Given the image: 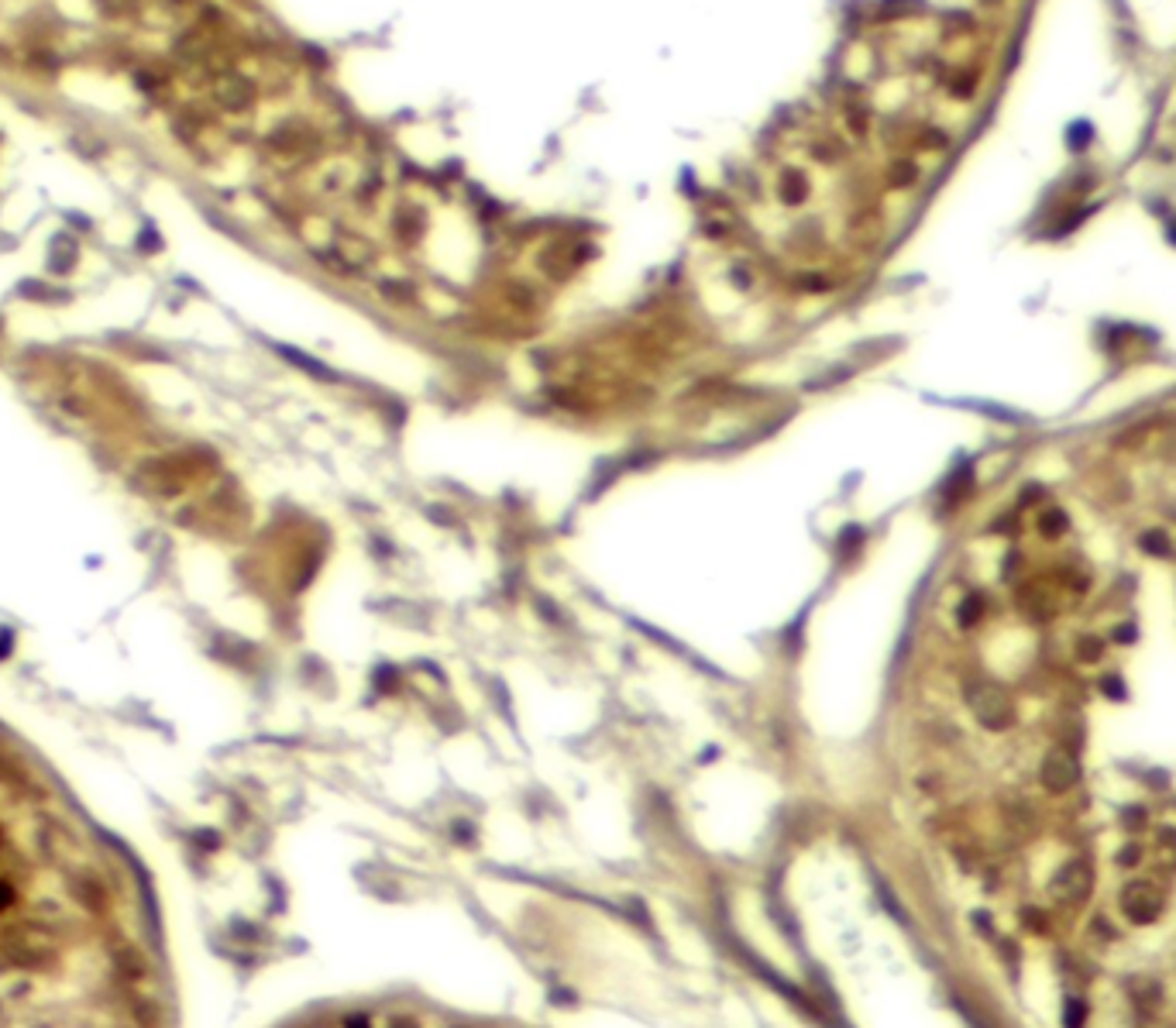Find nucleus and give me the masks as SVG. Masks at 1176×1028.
I'll return each instance as SVG.
<instances>
[{
  "mask_svg": "<svg viewBox=\"0 0 1176 1028\" xmlns=\"http://www.w3.org/2000/svg\"><path fill=\"white\" fill-rule=\"evenodd\" d=\"M100 4H107V7H124L128 0H100Z\"/></svg>",
  "mask_w": 1176,
  "mask_h": 1028,
  "instance_id": "f3484780",
  "label": "nucleus"
},
{
  "mask_svg": "<svg viewBox=\"0 0 1176 1028\" xmlns=\"http://www.w3.org/2000/svg\"><path fill=\"white\" fill-rule=\"evenodd\" d=\"M4 953H7V960H11L14 967H45L52 960V946L45 935L18 929L4 939Z\"/></svg>",
  "mask_w": 1176,
  "mask_h": 1028,
  "instance_id": "20e7f679",
  "label": "nucleus"
},
{
  "mask_svg": "<svg viewBox=\"0 0 1176 1028\" xmlns=\"http://www.w3.org/2000/svg\"><path fill=\"white\" fill-rule=\"evenodd\" d=\"M1077 650L1083 661H1097V657H1101V640H1097V637H1083V640L1077 643Z\"/></svg>",
  "mask_w": 1176,
  "mask_h": 1028,
  "instance_id": "f8f14e48",
  "label": "nucleus"
},
{
  "mask_svg": "<svg viewBox=\"0 0 1176 1028\" xmlns=\"http://www.w3.org/2000/svg\"><path fill=\"white\" fill-rule=\"evenodd\" d=\"M128 1028H138V1025H128Z\"/></svg>",
  "mask_w": 1176,
  "mask_h": 1028,
  "instance_id": "6ab92c4d",
  "label": "nucleus"
},
{
  "mask_svg": "<svg viewBox=\"0 0 1176 1028\" xmlns=\"http://www.w3.org/2000/svg\"><path fill=\"white\" fill-rule=\"evenodd\" d=\"M1019 609L1032 619H1049L1053 616V602L1043 592V585H1021L1019 588Z\"/></svg>",
  "mask_w": 1176,
  "mask_h": 1028,
  "instance_id": "423d86ee",
  "label": "nucleus"
},
{
  "mask_svg": "<svg viewBox=\"0 0 1176 1028\" xmlns=\"http://www.w3.org/2000/svg\"><path fill=\"white\" fill-rule=\"evenodd\" d=\"M217 97H220V104L230 107V110L244 107V104H248V83H241V80H220Z\"/></svg>",
  "mask_w": 1176,
  "mask_h": 1028,
  "instance_id": "6e6552de",
  "label": "nucleus"
},
{
  "mask_svg": "<svg viewBox=\"0 0 1176 1028\" xmlns=\"http://www.w3.org/2000/svg\"><path fill=\"white\" fill-rule=\"evenodd\" d=\"M1091 887H1094L1091 863H1087V860H1070V863H1063V867L1053 873V881H1049V898L1063 908H1080L1087 898H1091Z\"/></svg>",
  "mask_w": 1176,
  "mask_h": 1028,
  "instance_id": "f03ea898",
  "label": "nucleus"
},
{
  "mask_svg": "<svg viewBox=\"0 0 1176 1028\" xmlns=\"http://www.w3.org/2000/svg\"><path fill=\"white\" fill-rule=\"evenodd\" d=\"M1063 1022H1067V1028H1080V1022H1083V1004H1080L1077 997H1073V1001H1067Z\"/></svg>",
  "mask_w": 1176,
  "mask_h": 1028,
  "instance_id": "ddd939ff",
  "label": "nucleus"
},
{
  "mask_svg": "<svg viewBox=\"0 0 1176 1028\" xmlns=\"http://www.w3.org/2000/svg\"><path fill=\"white\" fill-rule=\"evenodd\" d=\"M1142 547H1145V551H1149V554H1170V540H1166L1163 533L1156 530V533H1145V537H1142Z\"/></svg>",
  "mask_w": 1176,
  "mask_h": 1028,
  "instance_id": "9d476101",
  "label": "nucleus"
},
{
  "mask_svg": "<svg viewBox=\"0 0 1176 1028\" xmlns=\"http://www.w3.org/2000/svg\"><path fill=\"white\" fill-rule=\"evenodd\" d=\"M11 901H14V891H11V887H7V884H4V881H0V911H4V908L11 905Z\"/></svg>",
  "mask_w": 1176,
  "mask_h": 1028,
  "instance_id": "2eb2a0df",
  "label": "nucleus"
},
{
  "mask_svg": "<svg viewBox=\"0 0 1176 1028\" xmlns=\"http://www.w3.org/2000/svg\"><path fill=\"white\" fill-rule=\"evenodd\" d=\"M1080 777V767H1077V757L1070 750H1049L1039 763V781H1043L1046 791H1053V795H1063L1070 787L1077 785Z\"/></svg>",
  "mask_w": 1176,
  "mask_h": 1028,
  "instance_id": "39448f33",
  "label": "nucleus"
},
{
  "mask_svg": "<svg viewBox=\"0 0 1176 1028\" xmlns=\"http://www.w3.org/2000/svg\"><path fill=\"white\" fill-rule=\"evenodd\" d=\"M114 967H118V973H121L124 980H142V977H145V960L134 953L131 946H124V949H118V953H114Z\"/></svg>",
  "mask_w": 1176,
  "mask_h": 1028,
  "instance_id": "0eeeda50",
  "label": "nucleus"
},
{
  "mask_svg": "<svg viewBox=\"0 0 1176 1028\" xmlns=\"http://www.w3.org/2000/svg\"><path fill=\"white\" fill-rule=\"evenodd\" d=\"M1118 863H1121V867H1135V863H1139V847L1121 849V853H1118Z\"/></svg>",
  "mask_w": 1176,
  "mask_h": 1028,
  "instance_id": "4468645a",
  "label": "nucleus"
},
{
  "mask_svg": "<svg viewBox=\"0 0 1176 1028\" xmlns=\"http://www.w3.org/2000/svg\"><path fill=\"white\" fill-rule=\"evenodd\" d=\"M392 1028H416L413 1022H392Z\"/></svg>",
  "mask_w": 1176,
  "mask_h": 1028,
  "instance_id": "a211bd4d",
  "label": "nucleus"
},
{
  "mask_svg": "<svg viewBox=\"0 0 1176 1028\" xmlns=\"http://www.w3.org/2000/svg\"><path fill=\"white\" fill-rule=\"evenodd\" d=\"M344 1028H372V1022H368L365 1015H354V1018H348V1022H344Z\"/></svg>",
  "mask_w": 1176,
  "mask_h": 1028,
  "instance_id": "dca6fc26",
  "label": "nucleus"
},
{
  "mask_svg": "<svg viewBox=\"0 0 1176 1028\" xmlns=\"http://www.w3.org/2000/svg\"><path fill=\"white\" fill-rule=\"evenodd\" d=\"M1163 905H1166L1163 891L1152 881H1132L1125 884V891H1121V911H1125L1128 922H1135V925L1156 922L1159 911H1163Z\"/></svg>",
  "mask_w": 1176,
  "mask_h": 1028,
  "instance_id": "7ed1b4c3",
  "label": "nucleus"
},
{
  "mask_svg": "<svg viewBox=\"0 0 1176 1028\" xmlns=\"http://www.w3.org/2000/svg\"><path fill=\"white\" fill-rule=\"evenodd\" d=\"M981 613H984L981 599H967V602L959 605V623H963V626H973V623L981 619Z\"/></svg>",
  "mask_w": 1176,
  "mask_h": 1028,
  "instance_id": "1a4fd4ad",
  "label": "nucleus"
},
{
  "mask_svg": "<svg viewBox=\"0 0 1176 1028\" xmlns=\"http://www.w3.org/2000/svg\"><path fill=\"white\" fill-rule=\"evenodd\" d=\"M967 702H971V712L977 715V723L984 729H1008L1015 723V705H1011V695H1008L1001 685L995 681H981V685H971L967 691Z\"/></svg>",
  "mask_w": 1176,
  "mask_h": 1028,
  "instance_id": "f257e3e1",
  "label": "nucleus"
},
{
  "mask_svg": "<svg viewBox=\"0 0 1176 1028\" xmlns=\"http://www.w3.org/2000/svg\"><path fill=\"white\" fill-rule=\"evenodd\" d=\"M1039 526H1043V533L1056 537V533L1067 530V516H1063V513H1046L1043 520H1039Z\"/></svg>",
  "mask_w": 1176,
  "mask_h": 1028,
  "instance_id": "9b49d317",
  "label": "nucleus"
}]
</instances>
